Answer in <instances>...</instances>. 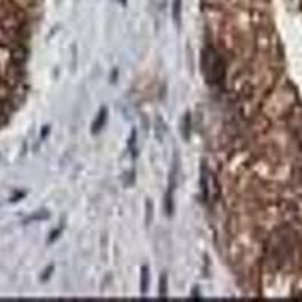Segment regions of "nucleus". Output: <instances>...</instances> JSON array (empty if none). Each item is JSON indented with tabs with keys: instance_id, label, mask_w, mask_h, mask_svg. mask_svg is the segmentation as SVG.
<instances>
[{
	"instance_id": "f257e3e1",
	"label": "nucleus",
	"mask_w": 302,
	"mask_h": 302,
	"mask_svg": "<svg viewBox=\"0 0 302 302\" xmlns=\"http://www.w3.org/2000/svg\"><path fill=\"white\" fill-rule=\"evenodd\" d=\"M201 71L207 83L219 85L225 77V64L213 47H206L201 53Z\"/></svg>"
},
{
	"instance_id": "f03ea898",
	"label": "nucleus",
	"mask_w": 302,
	"mask_h": 302,
	"mask_svg": "<svg viewBox=\"0 0 302 302\" xmlns=\"http://www.w3.org/2000/svg\"><path fill=\"white\" fill-rule=\"evenodd\" d=\"M177 163H174L172 169H171V174H169V185H168V193L165 196V204H166V212L168 215H172V210H174V203H172V193H174V189H175V177H177Z\"/></svg>"
},
{
	"instance_id": "7ed1b4c3",
	"label": "nucleus",
	"mask_w": 302,
	"mask_h": 302,
	"mask_svg": "<svg viewBox=\"0 0 302 302\" xmlns=\"http://www.w3.org/2000/svg\"><path fill=\"white\" fill-rule=\"evenodd\" d=\"M106 118H108V109H106V108H103L102 111H100V113H98V116H97L95 122L92 124V132H94V133H98L100 130H102V129L105 127Z\"/></svg>"
},
{
	"instance_id": "39448f33",
	"label": "nucleus",
	"mask_w": 302,
	"mask_h": 302,
	"mask_svg": "<svg viewBox=\"0 0 302 302\" xmlns=\"http://www.w3.org/2000/svg\"><path fill=\"white\" fill-rule=\"evenodd\" d=\"M148 278H150L148 267L144 266V267H142V272H141V293H142V296L147 295V290H148Z\"/></svg>"
},
{
	"instance_id": "6e6552de",
	"label": "nucleus",
	"mask_w": 302,
	"mask_h": 302,
	"mask_svg": "<svg viewBox=\"0 0 302 302\" xmlns=\"http://www.w3.org/2000/svg\"><path fill=\"white\" fill-rule=\"evenodd\" d=\"M168 278L166 275H160V286H159V296L160 298H166L168 295Z\"/></svg>"
},
{
	"instance_id": "20e7f679",
	"label": "nucleus",
	"mask_w": 302,
	"mask_h": 302,
	"mask_svg": "<svg viewBox=\"0 0 302 302\" xmlns=\"http://www.w3.org/2000/svg\"><path fill=\"white\" fill-rule=\"evenodd\" d=\"M182 8H183V0H172V17L179 26L182 24Z\"/></svg>"
},
{
	"instance_id": "423d86ee",
	"label": "nucleus",
	"mask_w": 302,
	"mask_h": 302,
	"mask_svg": "<svg viewBox=\"0 0 302 302\" xmlns=\"http://www.w3.org/2000/svg\"><path fill=\"white\" fill-rule=\"evenodd\" d=\"M189 135H190V113L188 112L185 115V119H183V138L188 141Z\"/></svg>"
},
{
	"instance_id": "0eeeda50",
	"label": "nucleus",
	"mask_w": 302,
	"mask_h": 302,
	"mask_svg": "<svg viewBox=\"0 0 302 302\" xmlns=\"http://www.w3.org/2000/svg\"><path fill=\"white\" fill-rule=\"evenodd\" d=\"M201 189H203L204 198H207V168L203 165V171H201Z\"/></svg>"
}]
</instances>
